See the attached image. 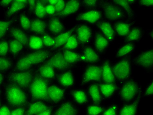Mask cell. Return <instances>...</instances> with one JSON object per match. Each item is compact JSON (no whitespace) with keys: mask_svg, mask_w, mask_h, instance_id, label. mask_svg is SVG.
I'll list each match as a JSON object with an SVG mask.
<instances>
[{"mask_svg":"<svg viewBox=\"0 0 153 115\" xmlns=\"http://www.w3.org/2000/svg\"><path fill=\"white\" fill-rule=\"evenodd\" d=\"M133 55L115 60L111 66L116 83L119 86L131 78L133 71Z\"/></svg>","mask_w":153,"mask_h":115,"instance_id":"cell-1","label":"cell"},{"mask_svg":"<svg viewBox=\"0 0 153 115\" xmlns=\"http://www.w3.org/2000/svg\"><path fill=\"white\" fill-rule=\"evenodd\" d=\"M99 8L102 12L103 19L112 23L130 20L120 6L113 2L112 0L99 1Z\"/></svg>","mask_w":153,"mask_h":115,"instance_id":"cell-2","label":"cell"},{"mask_svg":"<svg viewBox=\"0 0 153 115\" xmlns=\"http://www.w3.org/2000/svg\"><path fill=\"white\" fill-rule=\"evenodd\" d=\"M51 55V52L43 50L25 55L16 62L14 68V72L28 70L32 66L46 60Z\"/></svg>","mask_w":153,"mask_h":115,"instance_id":"cell-3","label":"cell"},{"mask_svg":"<svg viewBox=\"0 0 153 115\" xmlns=\"http://www.w3.org/2000/svg\"><path fill=\"white\" fill-rule=\"evenodd\" d=\"M118 91L120 100L125 104L131 103L142 95L141 84L132 78L120 85Z\"/></svg>","mask_w":153,"mask_h":115,"instance_id":"cell-4","label":"cell"},{"mask_svg":"<svg viewBox=\"0 0 153 115\" xmlns=\"http://www.w3.org/2000/svg\"><path fill=\"white\" fill-rule=\"evenodd\" d=\"M5 94L8 103L13 106L20 107L27 103V97L24 90L13 83H10L7 85Z\"/></svg>","mask_w":153,"mask_h":115,"instance_id":"cell-5","label":"cell"},{"mask_svg":"<svg viewBox=\"0 0 153 115\" xmlns=\"http://www.w3.org/2000/svg\"><path fill=\"white\" fill-rule=\"evenodd\" d=\"M48 81L46 79L37 76L33 78L30 84V94L35 100H48Z\"/></svg>","mask_w":153,"mask_h":115,"instance_id":"cell-6","label":"cell"},{"mask_svg":"<svg viewBox=\"0 0 153 115\" xmlns=\"http://www.w3.org/2000/svg\"><path fill=\"white\" fill-rule=\"evenodd\" d=\"M102 83V67L101 64L85 66L81 79L82 87L94 83Z\"/></svg>","mask_w":153,"mask_h":115,"instance_id":"cell-7","label":"cell"},{"mask_svg":"<svg viewBox=\"0 0 153 115\" xmlns=\"http://www.w3.org/2000/svg\"><path fill=\"white\" fill-rule=\"evenodd\" d=\"M134 65L145 72L151 73L153 70V48H148L141 51L134 57Z\"/></svg>","mask_w":153,"mask_h":115,"instance_id":"cell-8","label":"cell"},{"mask_svg":"<svg viewBox=\"0 0 153 115\" xmlns=\"http://www.w3.org/2000/svg\"><path fill=\"white\" fill-rule=\"evenodd\" d=\"M103 19L102 12L97 8L81 10L76 16L75 20L77 22L88 24L94 27Z\"/></svg>","mask_w":153,"mask_h":115,"instance_id":"cell-9","label":"cell"},{"mask_svg":"<svg viewBox=\"0 0 153 115\" xmlns=\"http://www.w3.org/2000/svg\"><path fill=\"white\" fill-rule=\"evenodd\" d=\"M94 27L85 24H76L75 33L81 47L92 44L93 37Z\"/></svg>","mask_w":153,"mask_h":115,"instance_id":"cell-10","label":"cell"},{"mask_svg":"<svg viewBox=\"0 0 153 115\" xmlns=\"http://www.w3.org/2000/svg\"><path fill=\"white\" fill-rule=\"evenodd\" d=\"M79 53L82 63L87 65L100 64L103 58L97 52L92 44L81 47Z\"/></svg>","mask_w":153,"mask_h":115,"instance_id":"cell-11","label":"cell"},{"mask_svg":"<svg viewBox=\"0 0 153 115\" xmlns=\"http://www.w3.org/2000/svg\"><path fill=\"white\" fill-rule=\"evenodd\" d=\"M92 45L100 56L103 58L109 49L111 44L100 31L94 27Z\"/></svg>","mask_w":153,"mask_h":115,"instance_id":"cell-12","label":"cell"},{"mask_svg":"<svg viewBox=\"0 0 153 115\" xmlns=\"http://www.w3.org/2000/svg\"><path fill=\"white\" fill-rule=\"evenodd\" d=\"M33 79V72L28 70L12 73L8 78L10 83L25 89L30 87Z\"/></svg>","mask_w":153,"mask_h":115,"instance_id":"cell-13","label":"cell"},{"mask_svg":"<svg viewBox=\"0 0 153 115\" xmlns=\"http://www.w3.org/2000/svg\"><path fill=\"white\" fill-rule=\"evenodd\" d=\"M100 31L108 40L111 45L115 43L117 38L112 23L105 19L101 20L94 26Z\"/></svg>","mask_w":153,"mask_h":115,"instance_id":"cell-14","label":"cell"},{"mask_svg":"<svg viewBox=\"0 0 153 115\" xmlns=\"http://www.w3.org/2000/svg\"><path fill=\"white\" fill-rule=\"evenodd\" d=\"M46 64L50 65L54 69L63 72L68 70L69 68L73 67L65 60L61 51L52 55Z\"/></svg>","mask_w":153,"mask_h":115,"instance_id":"cell-15","label":"cell"},{"mask_svg":"<svg viewBox=\"0 0 153 115\" xmlns=\"http://www.w3.org/2000/svg\"><path fill=\"white\" fill-rule=\"evenodd\" d=\"M136 24V21L124 20L112 23L113 26L117 37L124 39L128 34L130 31Z\"/></svg>","mask_w":153,"mask_h":115,"instance_id":"cell-16","label":"cell"},{"mask_svg":"<svg viewBox=\"0 0 153 115\" xmlns=\"http://www.w3.org/2000/svg\"><path fill=\"white\" fill-rule=\"evenodd\" d=\"M111 61L108 58H104L102 60V83H116L111 66Z\"/></svg>","mask_w":153,"mask_h":115,"instance_id":"cell-17","label":"cell"},{"mask_svg":"<svg viewBox=\"0 0 153 115\" xmlns=\"http://www.w3.org/2000/svg\"><path fill=\"white\" fill-rule=\"evenodd\" d=\"M145 34L144 28L136 24L131 28L128 34L123 39V43H140Z\"/></svg>","mask_w":153,"mask_h":115,"instance_id":"cell-18","label":"cell"},{"mask_svg":"<svg viewBox=\"0 0 153 115\" xmlns=\"http://www.w3.org/2000/svg\"><path fill=\"white\" fill-rule=\"evenodd\" d=\"M89 101L93 104L101 105L104 99L100 93L98 83H94L86 86L85 89Z\"/></svg>","mask_w":153,"mask_h":115,"instance_id":"cell-19","label":"cell"},{"mask_svg":"<svg viewBox=\"0 0 153 115\" xmlns=\"http://www.w3.org/2000/svg\"><path fill=\"white\" fill-rule=\"evenodd\" d=\"M81 10L80 1H66L64 10L60 16V19H64L79 12Z\"/></svg>","mask_w":153,"mask_h":115,"instance_id":"cell-20","label":"cell"},{"mask_svg":"<svg viewBox=\"0 0 153 115\" xmlns=\"http://www.w3.org/2000/svg\"><path fill=\"white\" fill-rule=\"evenodd\" d=\"M137 44L131 43H123L118 47L114 54V59L134 55L137 49Z\"/></svg>","mask_w":153,"mask_h":115,"instance_id":"cell-21","label":"cell"},{"mask_svg":"<svg viewBox=\"0 0 153 115\" xmlns=\"http://www.w3.org/2000/svg\"><path fill=\"white\" fill-rule=\"evenodd\" d=\"M99 89L103 99H111L118 91L119 86L117 83H98Z\"/></svg>","mask_w":153,"mask_h":115,"instance_id":"cell-22","label":"cell"},{"mask_svg":"<svg viewBox=\"0 0 153 115\" xmlns=\"http://www.w3.org/2000/svg\"><path fill=\"white\" fill-rule=\"evenodd\" d=\"M66 89L56 85H52L48 87V99L55 103H59L64 99L66 94Z\"/></svg>","mask_w":153,"mask_h":115,"instance_id":"cell-23","label":"cell"},{"mask_svg":"<svg viewBox=\"0 0 153 115\" xmlns=\"http://www.w3.org/2000/svg\"><path fill=\"white\" fill-rule=\"evenodd\" d=\"M27 5H28V1L26 0L13 1L11 5L6 9L4 16L7 19H8L20 10L24 9Z\"/></svg>","mask_w":153,"mask_h":115,"instance_id":"cell-24","label":"cell"},{"mask_svg":"<svg viewBox=\"0 0 153 115\" xmlns=\"http://www.w3.org/2000/svg\"><path fill=\"white\" fill-rule=\"evenodd\" d=\"M142 95H140L131 103L124 104L119 111L118 115H137Z\"/></svg>","mask_w":153,"mask_h":115,"instance_id":"cell-25","label":"cell"},{"mask_svg":"<svg viewBox=\"0 0 153 115\" xmlns=\"http://www.w3.org/2000/svg\"><path fill=\"white\" fill-rule=\"evenodd\" d=\"M58 82L62 87L68 88L73 86L75 82L74 75L71 70L63 72L59 75Z\"/></svg>","mask_w":153,"mask_h":115,"instance_id":"cell-26","label":"cell"},{"mask_svg":"<svg viewBox=\"0 0 153 115\" xmlns=\"http://www.w3.org/2000/svg\"><path fill=\"white\" fill-rule=\"evenodd\" d=\"M79 111L73 103L67 101L62 103L53 115H78Z\"/></svg>","mask_w":153,"mask_h":115,"instance_id":"cell-27","label":"cell"},{"mask_svg":"<svg viewBox=\"0 0 153 115\" xmlns=\"http://www.w3.org/2000/svg\"><path fill=\"white\" fill-rule=\"evenodd\" d=\"M76 26V24L68 30L65 31L64 32L57 35L54 38L55 43L53 48L54 49L62 48L68 40L71 35L74 31Z\"/></svg>","mask_w":153,"mask_h":115,"instance_id":"cell-28","label":"cell"},{"mask_svg":"<svg viewBox=\"0 0 153 115\" xmlns=\"http://www.w3.org/2000/svg\"><path fill=\"white\" fill-rule=\"evenodd\" d=\"M48 28L52 33L58 35L65 31V27L61 19L55 16L49 21Z\"/></svg>","mask_w":153,"mask_h":115,"instance_id":"cell-29","label":"cell"},{"mask_svg":"<svg viewBox=\"0 0 153 115\" xmlns=\"http://www.w3.org/2000/svg\"><path fill=\"white\" fill-rule=\"evenodd\" d=\"M9 32L11 36L22 43L24 46H27L29 43V38L27 34L20 28L16 27H11L9 29Z\"/></svg>","mask_w":153,"mask_h":115,"instance_id":"cell-30","label":"cell"},{"mask_svg":"<svg viewBox=\"0 0 153 115\" xmlns=\"http://www.w3.org/2000/svg\"><path fill=\"white\" fill-rule=\"evenodd\" d=\"M123 10L131 20L136 21L135 12L133 9V6H131L128 0H112Z\"/></svg>","mask_w":153,"mask_h":115,"instance_id":"cell-31","label":"cell"},{"mask_svg":"<svg viewBox=\"0 0 153 115\" xmlns=\"http://www.w3.org/2000/svg\"><path fill=\"white\" fill-rule=\"evenodd\" d=\"M62 51L65 60L73 67L82 63L79 52L67 50H62Z\"/></svg>","mask_w":153,"mask_h":115,"instance_id":"cell-32","label":"cell"},{"mask_svg":"<svg viewBox=\"0 0 153 115\" xmlns=\"http://www.w3.org/2000/svg\"><path fill=\"white\" fill-rule=\"evenodd\" d=\"M71 94L76 103L80 105H85L89 102L87 93L85 90H73Z\"/></svg>","mask_w":153,"mask_h":115,"instance_id":"cell-33","label":"cell"},{"mask_svg":"<svg viewBox=\"0 0 153 115\" xmlns=\"http://www.w3.org/2000/svg\"><path fill=\"white\" fill-rule=\"evenodd\" d=\"M79 49H81V46L76 36L74 31L62 47V50H67L76 51Z\"/></svg>","mask_w":153,"mask_h":115,"instance_id":"cell-34","label":"cell"},{"mask_svg":"<svg viewBox=\"0 0 153 115\" xmlns=\"http://www.w3.org/2000/svg\"><path fill=\"white\" fill-rule=\"evenodd\" d=\"M46 23L40 19H36L31 22L30 30L37 34H43L46 28Z\"/></svg>","mask_w":153,"mask_h":115,"instance_id":"cell-35","label":"cell"},{"mask_svg":"<svg viewBox=\"0 0 153 115\" xmlns=\"http://www.w3.org/2000/svg\"><path fill=\"white\" fill-rule=\"evenodd\" d=\"M39 72L40 76L45 79L53 78L55 75L54 69L46 63L39 67Z\"/></svg>","mask_w":153,"mask_h":115,"instance_id":"cell-36","label":"cell"},{"mask_svg":"<svg viewBox=\"0 0 153 115\" xmlns=\"http://www.w3.org/2000/svg\"><path fill=\"white\" fill-rule=\"evenodd\" d=\"M14 21L13 19L0 20V40L4 38L7 33L9 31Z\"/></svg>","mask_w":153,"mask_h":115,"instance_id":"cell-37","label":"cell"},{"mask_svg":"<svg viewBox=\"0 0 153 115\" xmlns=\"http://www.w3.org/2000/svg\"><path fill=\"white\" fill-rule=\"evenodd\" d=\"M48 108V107L44 103L36 102L30 105L27 112V115H38Z\"/></svg>","mask_w":153,"mask_h":115,"instance_id":"cell-38","label":"cell"},{"mask_svg":"<svg viewBox=\"0 0 153 115\" xmlns=\"http://www.w3.org/2000/svg\"><path fill=\"white\" fill-rule=\"evenodd\" d=\"M24 45L16 40H12L9 41V52L13 55H16L23 49Z\"/></svg>","mask_w":153,"mask_h":115,"instance_id":"cell-39","label":"cell"},{"mask_svg":"<svg viewBox=\"0 0 153 115\" xmlns=\"http://www.w3.org/2000/svg\"><path fill=\"white\" fill-rule=\"evenodd\" d=\"M105 109V108L102 105L92 104L87 106L86 113L88 115H100L102 114Z\"/></svg>","mask_w":153,"mask_h":115,"instance_id":"cell-40","label":"cell"},{"mask_svg":"<svg viewBox=\"0 0 153 115\" xmlns=\"http://www.w3.org/2000/svg\"><path fill=\"white\" fill-rule=\"evenodd\" d=\"M81 4V10L99 8V0H83Z\"/></svg>","mask_w":153,"mask_h":115,"instance_id":"cell-41","label":"cell"},{"mask_svg":"<svg viewBox=\"0 0 153 115\" xmlns=\"http://www.w3.org/2000/svg\"><path fill=\"white\" fill-rule=\"evenodd\" d=\"M28 45L30 48L34 50H39L43 47V43L42 39L36 36H33L29 39Z\"/></svg>","mask_w":153,"mask_h":115,"instance_id":"cell-42","label":"cell"},{"mask_svg":"<svg viewBox=\"0 0 153 115\" xmlns=\"http://www.w3.org/2000/svg\"><path fill=\"white\" fill-rule=\"evenodd\" d=\"M12 65V61L7 56H0V72L3 73L9 70Z\"/></svg>","mask_w":153,"mask_h":115,"instance_id":"cell-43","label":"cell"},{"mask_svg":"<svg viewBox=\"0 0 153 115\" xmlns=\"http://www.w3.org/2000/svg\"><path fill=\"white\" fill-rule=\"evenodd\" d=\"M36 16L39 19H43L46 16V13L45 5L41 1H37L36 3L34 10Z\"/></svg>","mask_w":153,"mask_h":115,"instance_id":"cell-44","label":"cell"},{"mask_svg":"<svg viewBox=\"0 0 153 115\" xmlns=\"http://www.w3.org/2000/svg\"><path fill=\"white\" fill-rule=\"evenodd\" d=\"M19 19L20 24L22 28L25 30H30L31 23L30 19L26 15L21 14Z\"/></svg>","mask_w":153,"mask_h":115,"instance_id":"cell-45","label":"cell"},{"mask_svg":"<svg viewBox=\"0 0 153 115\" xmlns=\"http://www.w3.org/2000/svg\"><path fill=\"white\" fill-rule=\"evenodd\" d=\"M9 52V42L6 39H2L0 40V56H6Z\"/></svg>","mask_w":153,"mask_h":115,"instance_id":"cell-46","label":"cell"},{"mask_svg":"<svg viewBox=\"0 0 153 115\" xmlns=\"http://www.w3.org/2000/svg\"><path fill=\"white\" fill-rule=\"evenodd\" d=\"M66 3V1L63 0L58 1L57 3L54 6L55 8V16L60 18V16L64 10Z\"/></svg>","mask_w":153,"mask_h":115,"instance_id":"cell-47","label":"cell"},{"mask_svg":"<svg viewBox=\"0 0 153 115\" xmlns=\"http://www.w3.org/2000/svg\"><path fill=\"white\" fill-rule=\"evenodd\" d=\"M137 5L139 7L152 9L153 8V0H139L137 1Z\"/></svg>","mask_w":153,"mask_h":115,"instance_id":"cell-48","label":"cell"},{"mask_svg":"<svg viewBox=\"0 0 153 115\" xmlns=\"http://www.w3.org/2000/svg\"><path fill=\"white\" fill-rule=\"evenodd\" d=\"M118 108L117 104H113L105 108L102 115H117Z\"/></svg>","mask_w":153,"mask_h":115,"instance_id":"cell-49","label":"cell"},{"mask_svg":"<svg viewBox=\"0 0 153 115\" xmlns=\"http://www.w3.org/2000/svg\"><path fill=\"white\" fill-rule=\"evenodd\" d=\"M153 94V80L152 79L146 86L142 95L145 97L152 96Z\"/></svg>","mask_w":153,"mask_h":115,"instance_id":"cell-50","label":"cell"},{"mask_svg":"<svg viewBox=\"0 0 153 115\" xmlns=\"http://www.w3.org/2000/svg\"><path fill=\"white\" fill-rule=\"evenodd\" d=\"M43 45L46 46H53L55 43V39L48 35H44L42 38Z\"/></svg>","mask_w":153,"mask_h":115,"instance_id":"cell-51","label":"cell"},{"mask_svg":"<svg viewBox=\"0 0 153 115\" xmlns=\"http://www.w3.org/2000/svg\"><path fill=\"white\" fill-rule=\"evenodd\" d=\"M46 14L53 15L55 14V6L48 4L45 6Z\"/></svg>","mask_w":153,"mask_h":115,"instance_id":"cell-52","label":"cell"},{"mask_svg":"<svg viewBox=\"0 0 153 115\" xmlns=\"http://www.w3.org/2000/svg\"><path fill=\"white\" fill-rule=\"evenodd\" d=\"M13 1L12 0H4L0 1V6L3 8H8L11 5Z\"/></svg>","mask_w":153,"mask_h":115,"instance_id":"cell-53","label":"cell"},{"mask_svg":"<svg viewBox=\"0 0 153 115\" xmlns=\"http://www.w3.org/2000/svg\"><path fill=\"white\" fill-rule=\"evenodd\" d=\"M10 111L8 108L3 106L0 108V115H10Z\"/></svg>","mask_w":153,"mask_h":115,"instance_id":"cell-54","label":"cell"},{"mask_svg":"<svg viewBox=\"0 0 153 115\" xmlns=\"http://www.w3.org/2000/svg\"><path fill=\"white\" fill-rule=\"evenodd\" d=\"M36 3V1H28V5L29 7V11L30 13L34 12Z\"/></svg>","mask_w":153,"mask_h":115,"instance_id":"cell-55","label":"cell"},{"mask_svg":"<svg viewBox=\"0 0 153 115\" xmlns=\"http://www.w3.org/2000/svg\"><path fill=\"white\" fill-rule=\"evenodd\" d=\"M24 110L22 108H17L10 113V115H24Z\"/></svg>","mask_w":153,"mask_h":115,"instance_id":"cell-56","label":"cell"},{"mask_svg":"<svg viewBox=\"0 0 153 115\" xmlns=\"http://www.w3.org/2000/svg\"><path fill=\"white\" fill-rule=\"evenodd\" d=\"M51 109L50 108L42 112L41 113L38 114L37 115H51Z\"/></svg>","mask_w":153,"mask_h":115,"instance_id":"cell-57","label":"cell"},{"mask_svg":"<svg viewBox=\"0 0 153 115\" xmlns=\"http://www.w3.org/2000/svg\"><path fill=\"white\" fill-rule=\"evenodd\" d=\"M153 30L152 28L150 29H148V30L146 31V33H145L146 34H147L149 37H150L152 41H153Z\"/></svg>","mask_w":153,"mask_h":115,"instance_id":"cell-58","label":"cell"},{"mask_svg":"<svg viewBox=\"0 0 153 115\" xmlns=\"http://www.w3.org/2000/svg\"><path fill=\"white\" fill-rule=\"evenodd\" d=\"M4 75L3 73L0 72V85H1L4 83Z\"/></svg>","mask_w":153,"mask_h":115,"instance_id":"cell-59","label":"cell"},{"mask_svg":"<svg viewBox=\"0 0 153 115\" xmlns=\"http://www.w3.org/2000/svg\"><path fill=\"white\" fill-rule=\"evenodd\" d=\"M58 1L57 0H50V1H48V4L52 5V6H55L57 3Z\"/></svg>","mask_w":153,"mask_h":115,"instance_id":"cell-60","label":"cell"},{"mask_svg":"<svg viewBox=\"0 0 153 115\" xmlns=\"http://www.w3.org/2000/svg\"><path fill=\"white\" fill-rule=\"evenodd\" d=\"M128 1L132 6L137 4V1H136V0H128Z\"/></svg>","mask_w":153,"mask_h":115,"instance_id":"cell-61","label":"cell"},{"mask_svg":"<svg viewBox=\"0 0 153 115\" xmlns=\"http://www.w3.org/2000/svg\"><path fill=\"white\" fill-rule=\"evenodd\" d=\"M0 104H1V101H0Z\"/></svg>","mask_w":153,"mask_h":115,"instance_id":"cell-62","label":"cell"}]
</instances>
